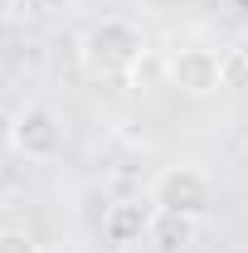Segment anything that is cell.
Here are the masks:
<instances>
[{
    "label": "cell",
    "instance_id": "1",
    "mask_svg": "<svg viewBox=\"0 0 248 253\" xmlns=\"http://www.w3.org/2000/svg\"><path fill=\"white\" fill-rule=\"evenodd\" d=\"M146 59V39L126 20H102L78 39V63L88 78H131Z\"/></svg>",
    "mask_w": 248,
    "mask_h": 253
},
{
    "label": "cell",
    "instance_id": "2",
    "mask_svg": "<svg viewBox=\"0 0 248 253\" xmlns=\"http://www.w3.org/2000/svg\"><path fill=\"white\" fill-rule=\"evenodd\" d=\"M151 205L165 210V214H185V219H205L209 205H214V180L200 170V166H165L151 180Z\"/></svg>",
    "mask_w": 248,
    "mask_h": 253
},
{
    "label": "cell",
    "instance_id": "3",
    "mask_svg": "<svg viewBox=\"0 0 248 253\" xmlns=\"http://www.w3.org/2000/svg\"><path fill=\"white\" fill-rule=\"evenodd\" d=\"M10 146H15L25 161H34V166L54 161L63 151V122H59V112L44 107V102H30L25 112H15V122H10Z\"/></svg>",
    "mask_w": 248,
    "mask_h": 253
},
{
    "label": "cell",
    "instance_id": "4",
    "mask_svg": "<svg viewBox=\"0 0 248 253\" xmlns=\"http://www.w3.org/2000/svg\"><path fill=\"white\" fill-rule=\"evenodd\" d=\"M165 83L180 88L185 97L219 93V88H224V78H219V54L205 49V44H180V49H170V59H165Z\"/></svg>",
    "mask_w": 248,
    "mask_h": 253
},
{
    "label": "cell",
    "instance_id": "5",
    "mask_svg": "<svg viewBox=\"0 0 248 253\" xmlns=\"http://www.w3.org/2000/svg\"><path fill=\"white\" fill-rule=\"evenodd\" d=\"M151 219H156L151 195H146V200H117V205H107V214H102V239L117 244V249H136V244H146Z\"/></svg>",
    "mask_w": 248,
    "mask_h": 253
},
{
    "label": "cell",
    "instance_id": "6",
    "mask_svg": "<svg viewBox=\"0 0 248 253\" xmlns=\"http://www.w3.org/2000/svg\"><path fill=\"white\" fill-rule=\"evenodd\" d=\"M195 239V219H185V214H165V210H156L151 219V234H146V244H151L156 253H180Z\"/></svg>",
    "mask_w": 248,
    "mask_h": 253
},
{
    "label": "cell",
    "instance_id": "7",
    "mask_svg": "<svg viewBox=\"0 0 248 253\" xmlns=\"http://www.w3.org/2000/svg\"><path fill=\"white\" fill-rule=\"evenodd\" d=\"M219 78H224V88H248V49L219 54Z\"/></svg>",
    "mask_w": 248,
    "mask_h": 253
},
{
    "label": "cell",
    "instance_id": "8",
    "mask_svg": "<svg viewBox=\"0 0 248 253\" xmlns=\"http://www.w3.org/2000/svg\"><path fill=\"white\" fill-rule=\"evenodd\" d=\"M0 253H39V244L25 229H0Z\"/></svg>",
    "mask_w": 248,
    "mask_h": 253
},
{
    "label": "cell",
    "instance_id": "9",
    "mask_svg": "<svg viewBox=\"0 0 248 253\" xmlns=\"http://www.w3.org/2000/svg\"><path fill=\"white\" fill-rule=\"evenodd\" d=\"M141 249H146V244H136V249H122V253H141ZM151 253H156V249H151Z\"/></svg>",
    "mask_w": 248,
    "mask_h": 253
}]
</instances>
